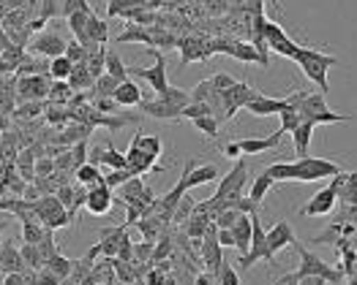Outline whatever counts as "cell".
Returning <instances> with one entry per match:
<instances>
[{
	"mask_svg": "<svg viewBox=\"0 0 357 285\" xmlns=\"http://www.w3.org/2000/svg\"><path fill=\"white\" fill-rule=\"evenodd\" d=\"M158 98H164L167 104H172V106H178V109H185L188 104H191V92L188 90H183V87H175V85H169Z\"/></svg>",
	"mask_w": 357,
	"mask_h": 285,
	"instance_id": "31",
	"label": "cell"
},
{
	"mask_svg": "<svg viewBox=\"0 0 357 285\" xmlns=\"http://www.w3.org/2000/svg\"><path fill=\"white\" fill-rule=\"evenodd\" d=\"M218 95H221V120H232L240 109H245L248 101H254L259 95V90H254L248 82H235L229 90H224Z\"/></svg>",
	"mask_w": 357,
	"mask_h": 285,
	"instance_id": "5",
	"label": "cell"
},
{
	"mask_svg": "<svg viewBox=\"0 0 357 285\" xmlns=\"http://www.w3.org/2000/svg\"><path fill=\"white\" fill-rule=\"evenodd\" d=\"M47 117V122H52V125H66V122H71V112L66 109V106H52L50 112H44Z\"/></svg>",
	"mask_w": 357,
	"mask_h": 285,
	"instance_id": "47",
	"label": "cell"
},
{
	"mask_svg": "<svg viewBox=\"0 0 357 285\" xmlns=\"http://www.w3.org/2000/svg\"><path fill=\"white\" fill-rule=\"evenodd\" d=\"M36 277H38V285H63V280H60L58 275H52L47 266H41V269L36 272Z\"/></svg>",
	"mask_w": 357,
	"mask_h": 285,
	"instance_id": "52",
	"label": "cell"
},
{
	"mask_svg": "<svg viewBox=\"0 0 357 285\" xmlns=\"http://www.w3.org/2000/svg\"><path fill=\"white\" fill-rule=\"evenodd\" d=\"M210 82H213V87H215L218 92H224V90H229V87L235 85L238 79L229 76V74H215V76H210Z\"/></svg>",
	"mask_w": 357,
	"mask_h": 285,
	"instance_id": "50",
	"label": "cell"
},
{
	"mask_svg": "<svg viewBox=\"0 0 357 285\" xmlns=\"http://www.w3.org/2000/svg\"><path fill=\"white\" fill-rule=\"evenodd\" d=\"M85 65H88V71L93 79L104 76V74H107V47H98L96 52H90L88 60H85Z\"/></svg>",
	"mask_w": 357,
	"mask_h": 285,
	"instance_id": "28",
	"label": "cell"
},
{
	"mask_svg": "<svg viewBox=\"0 0 357 285\" xmlns=\"http://www.w3.org/2000/svg\"><path fill=\"white\" fill-rule=\"evenodd\" d=\"M268 261V231L259 223V215H254V234H251V247L248 256H240V272H248L254 263Z\"/></svg>",
	"mask_w": 357,
	"mask_h": 285,
	"instance_id": "7",
	"label": "cell"
},
{
	"mask_svg": "<svg viewBox=\"0 0 357 285\" xmlns=\"http://www.w3.org/2000/svg\"><path fill=\"white\" fill-rule=\"evenodd\" d=\"M281 139H284V131L278 128V131L270 133V136H262V139L248 136V139H238V144L243 155H262V152H270V149H278V147H281Z\"/></svg>",
	"mask_w": 357,
	"mask_h": 285,
	"instance_id": "16",
	"label": "cell"
},
{
	"mask_svg": "<svg viewBox=\"0 0 357 285\" xmlns=\"http://www.w3.org/2000/svg\"><path fill=\"white\" fill-rule=\"evenodd\" d=\"M194 206H197V201L191 199L188 193H183L178 201V206H175V212H172V223L180 226V223H185L188 218H191V212H194Z\"/></svg>",
	"mask_w": 357,
	"mask_h": 285,
	"instance_id": "37",
	"label": "cell"
},
{
	"mask_svg": "<svg viewBox=\"0 0 357 285\" xmlns=\"http://www.w3.org/2000/svg\"><path fill=\"white\" fill-rule=\"evenodd\" d=\"M314 128H317V125H311V122H300L298 128L292 131V142H295V155H298V158H305V155H308L311 139H314Z\"/></svg>",
	"mask_w": 357,
	"mask_h": 285,
	"instance_id": "23",
	"label": "cell"
},
{
	"mask_svg": "<svg viewBox=\"0 0 357 285\" xmlns=\"http://www.w3.org/2000/svg\"><path fill=\"white\" fill-rule=\"evenodd\" d=\"M295 63L300 65V71L305 74L308 82L317 85V92L328 95L330 92V79H328V71L333 65H338V57L328 55V52H319V49H308V47H300L298 55L292 57Z\"/></svg>",
	"mask_w": 357,
	"mask_h": 285,
	"instance_id": "4",
	"label": "cell"
},
{
	"mask_svg": "<svg viewBox=\"0 0 357 285\" xmlns=\"http://www.w3.org/2000/svg\"><path fill=\"white\" fill-rule=\"evenodd\" d=\"M0 272L3 275H20V272H25V263H22V253H20L17 239H3L0 242Z\"/></svg>",
	"mask_w": 357,
	"mask_h": 285,
	"instance_id": "15",
	"label": "cell"
},
{
	"mask_svg": "<svg viewBox=\"0 0 357 285\" xmlns=\"http://www.w3.org/2000/svg\"><path fill=\"white\" fill-rule=\"evenodd\" d=\"M284 101H287V106L298 109L303 122H311V125H330V122H347L349 120V114H338L333 112V109H328V101H325L322 92L298 90V92H292Z\"/></svg>",
	"mask_w": 357,
	"mask_h": 285,
	"instance_id": "2",
	"label": "cell"
},
{
	"mask_svg": "<svg viewBox=\"0 0 357 285\" xmlns=\"http://www.w3.org/2000/svg\"><path fill=\"white\" fill-rule=\"evenodd\" d=\"M335 204H338V196L333 193V188H322V190H317L311 201H305L303 206H300V215L303 218H328L333 215V209H335Z\"/></svg>",
	"mask_w": 357,
	"mask_h": 285,
	"instance_id": "10",
	"label": "cell"
},
{
	"mask_svg": "<svg viewBox=\"0 0 357 285\" xmlns=\"http://www.w3.org/2000/svg\"><path fill=\"white\" fill-rule=\"evenodd\" d=\"M131 139L139 144V149L148 155L153 163L164 155V142H161V136H155V133H134Z\"/></svg>",
	"mask_w": 357,
	"mask_h": 285,
	"instance_id": "22",
	"label": "cell"
},
{
	"mask_svg": "<svg viewBox=\"0 0 357 285\" xmlns=\"http://www.w3.org/2000/svg\"><path fill=\"white\" fill-rule=\"evenodd\" d=\"M131 177H134V174H131L128 169L107 171V174H104V185H107L109 190H115V188H123V185H126V182H128Z\"/></svg>",
	"mask_w": 357,
	"mask_h": 285,
	"instance_id": "43",
	"label": "cell"
},
{
	"mask_svg": "<svg viewBox=\"0 0 357 285\" xmlns=\"http://www.w3.org/2000/svg\"><path fill=\"white\" fill-rule=\"evenodd\" d=\"M44 266H47V269H50L52 275H58L60 280L66 283V280H68V275L74 272V258H66V256H63V253L58 250V253H55V256L50 258V261H47Z\"/></svg>",
	"mask_w": 357,
	"mask_h": 285,
	"instance_id": "27",
	"label": "cell"
},
{
	"mask_svg": "<svg viewBox=\"0 0 357 285\" xmlns=\"http://www.w3.org/2000/svg\"><path fill=\"white\" fill-rule=\"evenodd\" d=\"M191 122H194V128H197L199 133H205V136H210V139L218 136V128H221V120H218V117L205 114V117H197V120H191Z\"/></svg>",
	"mask_w": 357,
	"mask_h": 285,
	"instance_id": "39",
	"label": "cell"
},
{
	"mask_svg": "<svg viewBox=\"0 0 357 285\" xmlns=\"http://www.w3.org/2000/svg\"><path fill=\"white\" fill-rule=\"evenodd\" d=\"M8 71H11V65H6V63L0 60V76H3V74H8Z\"/></svg>",
	"mask_w": 357,
	"mask_h": 285,
	"instance_id": "58",
	"label": "cell"
},
{
	"mask_svg": "<svg viewBox=\"0 0 357 285\" xmlns=\"http://www.w3.org/2000/svg\"><path fill=\"white\" fill-rule=\"evenodd\" d=\"M90 106L101 114H118L120 109L118 104H115V98H90Z\"/></svg>",
	"mask_w": 357,
	"mask_h": 285,
	"instance_id": "48",
	"label": "cell"
},
{
	"mask_svg": "<svg viewBox=\"0 0 357 285\" xmlns=\"http://www.w3.org/2000/svg\"><path fill=\"white\" fill-rule=\"evenodd\" d=\"M3 285H25V272H20V275H3Z\"/></svg>",
	"mask_w": 357,
	"mask_h": 285,
	"instance_id": "55",
	"label": "cell"
},
{
	"mask_svg": "<svg viewBox=\"0 0 357 285\" xmlns=\"http://www.w3.org/2000/svg\"><path fill=\"white\" fill-rule=\"evenodd\" d=\"M330 188L338 196V201L357 206V171H341V174H335L330 179Z\"/></svg>",
	"mask_w": 357,
	"mask_h": 285,
	"instance_id": "14",
	"label": "cell"
},
{
	"mask_svg": "<svg viewBox=\"0 0 357 285\" xmlns=\"http://www.w3.org/2000/svg\"><path fill=\"white\" fill-rule=\"evenodd\" d=\"M295 242V231L287 220H278L275 226L268 231V263H275V253L287 250Z\"/></svg>",
	"mask_w": 357,
	"mask_h": 285,
	"instance_id": "12",
	"label": "cell"
},
{
	"mask_svg": "<svg viewBox=\"0 0 357 285\" xmlns=\"http://www.w3.org/2000/svg\"><path fill=\"white\" fill-rule=\"evenodd\" d=\"M0 60L6 63V65H11V71H17L25 60H28V55H25V47H17V44H11L8 49H3L0 52Z\"/></svg>",
	"mask_w": 357,
	"mask_h": 285,
	"instance_id": "41",
	"label": "cell"
},
{
	"mask_svg": "<svg viewBox=\"0 0 357 285\" xmlns=\"http://www.w3.org/2000/svg\"><path fill=\"white\" fill-rule=\"evenodd\" d=\"M112 98H115V104L118 106H126V109H131V106H139L145 98H142V87L137 85L134 79H126V82H120L118 90L112 92Z\"/></svg>",
	"mask_w": 357,
	"mask_h": 285,
	"instance_id": "20",
	"label": "cell"
},
{
	"mask_svg": "<svg viewBox=\"0 0 357 285\" xmlns=\"http://www.w3.org/2000/svg\"><path fill=\"white\" fill-rule=\"evenodd\" d=\"M341 166L335 161L328 158H314V155H305L298 158L295 163H270L265 174H268L273 182H317V179H333L335 174H341Z\"/></svg>",
	"mask_w": 357,
	"mask_h": 285,
	"instance_id": "1",
	"label": "cell"
},
{
	"mask_svg": "<svg viewBox=\"0 0 357 285\" xmlns=\"http://www.w3.org/2000/svg\"><path fill=\"white\" fill-rule=\"evenodd\" d=\"M71 87H68V82H52L50 85V95H47V104L50 106H66L68 104V98H71Z\"/></svg>",
	"mask_w": 357,
	"mask_h": 285,
	"instance_id": "33",
	"label": "cell"
},
{
	"mask_svg": "<svg viewBox=\"0 0 357 285\" xmlns=\"http://www.w3.org/2000/svg\"><path fill=\"white\" fill-rule=\"evenodd\" d=\"M66 82H68V87H71L74 92H90V90H93V85H96V79L90 76V71H88V65H85V63L74 65Z\"/></svg>",
	"mask_w": 357,
	"mask_h": 285,
	"instance_id": "21",
	"label": "cell"
},
{
	"mask_svg": "<svg viewBox=\"0 0 357 285\" xmlns=\"http://www.w3.org/2000/svg\"><path fill=\"white\" fill-rule=\"evenodd\" d=\"M265 41H268V49L270 52H275V55H281V57H292L298 55V49H300V44H295L289 35H287V30L281 28L278 22H265Z\"/></svg>",
	"mask_w": 357,
	"mask_h": 285,
	"instance_id": "8",
	"label": "cell"
},
{
	"mask_svg": "<svg viewBox=\"0 0 357 285\" xmlns=\"http://www.w3.org/2000/svg\"><path fill=\"white\" fill-rule=\"evenodd\" d=\"M128 223L120 226H104L98 231V247H101V258H118L120 242L128 239Z\"/></svg>",
	"mask_w": 357,
	"mask_h": 285,
	"instance_id": "11",
	"label": "cell"
},
{
	"mask_svg": "<svg viewBox=\"0 0 357 285\" xmlns=\"http://www.w3.org/2000/svg\"><path fill=\"white\" fill-rule=\"evenodd\" d=\"M300 122H303V120H300V112L292 109V106H287V101H284V109H281V131H284V133H292Z\"/></svg>",
	"mask_w": 357,
	"mask_h": 285,
	"instance_id": "42",
	"label": "cell"
},
{
	"mask_svg": "<svg viewBox=\"0 0 357 285\" xmlns=\"http://www.w3.org/2000/svg\"><path fill=\"white\" fill-rule=\"evenodd\" d=\"M66 44H68V41H63L60 33H55V30H44V33H38V35L30 41V52H33L36 57L55 60V57L66 55Z\"/></svg>",
	"mask_w": 357,
	"mask_h": 285,
	"instance_id": "9",
	"label": "cell"
},
{
	"mask_svg": "<svg viewBox=\"0 0 357 285\" xmlns=\"http://www.w3.org/2000/svg\"><path fill=\"white\" fill-rule=\"evenodd\" d=\"M349 285H357V277H349Z\"/></svg>",
	"mask_w": 357,
	"mask_h": 285,
	"instance_id": "59",
	"label": "cell"
},
{
	"mask_svg": "<svg viewBox=\"0 0 357 285\" xmlns=\"http://www.w3.org/2000/svg\"><path fill=\"white\" fill-rule=\"evenodd\" d=\"M17 92H20L22 104H28V101H47L50 82H47V76H20Z\"/></svg>",
	"mask_w": 357,
	"mask_h": 285,
	"instance_id": "13",
	"label": "cell"
},
{
	"mask_svg": "<svg viewBox=\"0 0 357 285\" xmlns=\"http://www.w3.org/2000/svg\"><path fill=\"white\" fill-rule=\"evenodd\" d=\"M41 109H44V101H28V104H20V109H17V117H22V120H30V117L41 114Z\"/></svg>",
	"mask_w": 357,
	"mask_h": 285,
	"instance_id": "49",
	"label": "cell"
},
{
	"mask_svg": "<svg viewBox=\"0 0 357 285\" xmlns=\"http://www.w3.org/2000/svg\"><path fill=\"white\" fill-rule=\"evenodd\" d=\"M118 44H145V47H153V38H150V28L145 25H128V28L120 33L118 38H115Z\"/></svg>",
	"mask_w": 357,
	"mask_h": 285,
	"instance_id": "24",
	"label": "cell"
},
{
	"mask_svg": "<svg viewBox=\"0 0 357 285\" xmlns=\"http://www.w3.org/2000/svg\"><path fill=\"white\" fill-rule=\"evenodd\" d=\"M120 190V201L126 204V201H134V199H139V193L145 190V179L142 177H131L123 188H118Z\"/></svg>",
	"mask_w": 357,
	"mask_h": 285,
	"instance_id": "40",
	"label": "cell"
},
{
	"mask_svg": "<svg viewBox=\"0 0 357 285\" xmlns=\"http://www.w3.org/2000/svg\"><path fill=\"white\" fill-rule=\"evenodd\" d=\"M85 209H88L90 215H96V218L112 212V190H109L107 185H96V188H90L88 199H85Z\"/></svg>",
	"mask_w": 357,
	"mask_h": 285,
	"instance_id": "17",
	"label": "cell"
},
{
	"mask_svg": "<svg viewBox=\"0 0 357 285\" xmlns=\"http://www.w3.org/2000/svg\"><path fill=\"white\" fill-rule=\"evenodd\" d=\"M295 285H328L325 277H317V275H308V277H300Z\"/></svg>",
	"mask_w": 357,
	"mask_h": 285,
	"instance_id": "56",
	"label": "cell"
},
{
	"mask_svg": "<svg viewBox=\"0 0 357 285\" xmlns=\"http://www.w3.org/2000/svg\"><path fill=\"white\" fill-rule=\"evenodd\" d=\"M3 3H6V6L11 8V11H14V8H22V6H25V0H3Z\"/></svg>",
	"mask_w": 357,
	"mask_h": 285,
	"instance_id": "57",
	"label": "cell"
},
{
	"mask_svg": "<svg viewBox=\"0 0 357 285\" xmlns=\"http://www.w3.org/2000/svg\"><path fill=\"white\" fill-rule=\"evenodd\" d=\"M150 38H153V47H161V49H178V35L169 33L167 28H161V25L150 28Z\"/></svg>",
	"mask_w": 357,
	"mask_h": 285,
	"instance_id": "30",
	"label": "cell"
},
{
	"mask_svg": "<svg viewBox=\"0 0 357 285\" xmlns=\"http://www.w3.org/2000/svg\"><path fill=\"white\" fill-rule=\"evenodd\" d=\"M44 234H47V228L38 220H22V245H38L44 239Z\"/></svg>",
	"mask_w": 357,
	"mask_h": 285,
	"instance_id": "34",
	"label": "cell"
},
{
	"mask_svg": "<svg viewBox=\"0 0 357 285\" xmlns=\"http://www.w3.org/2000/svg\"><path fill=\"white\" fill-rule=\"evenodd\" d=\"M284 109V98H273V95H265L259 92L254 101L245 104V112L254 114V117H270V114H281Z\"/></svg>",
	"mask_w": 357,
	"mask_h": 285,
	"instance_id": "18",
	"label": "cell"
},
{
	"mask_svg": "<svg viewBox=\"0 0 357 285\" xmlns=\"http://www.w3.org/2000/svg\"><path fill=\"white\" fill-rule=\"evenodd\" d=\"M148 55H153V65L150 68H128V79L131 76H139V79H145L150 87H153V92L155 95H161L167 87H169V76H167V60H164V55L158 52V49H153V47H148Z\"/></svg>",
	"mask_w": 357,
	"mask_h": 285,
	"instance_id": "6",
	"label": "cell"
},
{
	"mask_svg": "<svg viewBox=\"0 0 357 285\" xmlns=\"http://www.w3.org/2000/svg\"><path fill=\"white\" fill-rule=\"evenodd\" d=\"M71 68H74V63H71L66 55L50 60V76H52L55 82H66V79H68V74H71Z\"/></svg>",
	"mask_w": 357,
	"mask_h": 285,
	"instance_id": "36",
	"label": "cell"
},
{
	"mask_svg": "<svg viewBox=\"0 0 357 285\" xmlns=\"http://www.w3.org/2000/svg\"><path fill=\"white\" fill-rule=\"evenodd\" d=\"M215 277H218V285H243L240 283V272L232 266V263H227V261H224V266L218 269Z\"/></svg>",
	"mask_w": 357,
	"mask_h": 285,
	"instance_id": "44",
	"label": "cell"
},
{
	"mask_svg": "<svg viewBox=\"0 0 357 285\" xmlns=\"http://www.w3.org/2000/svg\"><path fill=\"white\" fill-rule=\"evenodd\" d=\"M292 247L298 250L300 256V266L292 272V275H284V277H278L273 285H295L300 280V277H308V275H317V277H325L328 280V285H338L341 280H344V275H341V269H333L330 263H325L322 258L317 256V253H311L303 242H292Z\"/></svg>",
	"mask_w": 357,
	"mask_h": 285,
	"instance_id": "3",
	"label": "cell"
},
{
	"mask_svg": "<svg viewBox=\"0 0 357 285\" xmlns=\"http://www.w3.org/2000/svg\"><path fill=\"white\" fill-rule=\"evenodd\" d=\"M88 38L96 44V47H104V44L109 41V25H107V19L90 14L88 17Z\"/></svg>",
	"mask_w": 357,
	"mask_h": 285,
	"instance_id": "26",
	"label": "cell"
},
{
	"mask_svg": "<svg viewBox=\"0 0 357 285\" xmlns=\"http://www.w3.org/2000/svg\"><path fill=\"white\" fill-rule=\"evenodd\" d=\"M20 253H22L25 269H30V272H38V269L44 266V258H41V253H38L36 245H20Z\"/></svg>",
	"mask_w": 357,
	"mask_h": 285,
	"instance_id": "38",
	"label": "cell"
},
{
	"mask_svg": "<svg viewBox=\"0 0 357 285\" xmlns=\"http://www.w3.org/2000/svg\"><path fill=\"white\" fill-rule=\"evenodd\" d=\"M74 177H77V185H82V188H96V185H104V174L98 166H93V163H82L79 169L74 171Z\"/></svg>",
	"mask_w": 357,
	"mask_h": 285,
	"instance_id": "25",
	"label": "cell"
},
{
	"mask_svg": "<svg viewBox=\"0 0 357 285\" xmlns=\"http://www.w3.org/2000/svg\"><path fill=\"white\" fill-rule=\"evenodd\" d=\"M139 109L148 114V117H153V120H180V112H183V109L172 106V104H167V101L158 98V95L150 98V101H142Z\"/></svg>",
	"mask_w": 357,
	"mask_h": 285,
	"instance_id": "19",
	"label": "cell"
},
{
	"mask_svg": "<svg viewBox=\"0 0 357 285\" xmlns=\"http://www.w3.org/2000/svg\"><path fill=\"white\" fill-rule=\"evenodd\" d=\"M55 174V161L52 158H38L36 161V177H52Z\"/></svg>",
	"mask_w": 357,
	"mask_h": 285,
	"instance_id": "51",
	"label": "cell"
},
{
	"mask_svg": "<svg viewBox=\"0 0 357 285\" xmlns=\"http://www.w3.org/2000/svg\"><path fill=\"white\" fill-rule=\"evenodd\" d=\"M273 185H275V182H273V179H270L268 174L262 171L259 177H254V182H251V190H248V199L257 201V204H262V199L268 196L270 188H273Z\"/></svg>",
	"mask_w": 357,
	"mask_h": 285,
	"instance_id": "32",
	"label": "cell"
},
{
	"mask_svg": "<svg viewBox=\"0 0 357 285\" xmlns=\"http://www.w3.org/2000/svg\"><path fill=\"white\" fill-rule=\"evenodd\" d=\"M221 155H227V158H232V161H238L240 155H243V152H240L238 139H235V142H227V144H224V147H221Z\"/></svg>",
	"mask_w": 357,
	"mask_h": 285,
	"instance_id": "53",
	"label": "cell"
},
{
	"mask_svg": "<svg viewBox=\"0 0 357 285\" xmlns=\"http://www.w3.org/2000/svg\"><path fill=\"white\" fill-rule=\"evenodd\" d=\"M238 220H240V212H235V209H221V212L213 215V223L218 228H232Z\"/></svg>",
	"mask_w": 357,
	"mask_h": 285,
	"instance_id": "46",
	"label": "cell"
},
{
	"mask_svg": "<svg viewBox=\"0 0 357 285\" xmlns=\"http://www.w3.org/2000/svg\"><path fill=\"white\" fill-rule=\"evenodd\" d=\"M118 79L115 76H109V74H104V76H98L96 79V85H93V92H88V98H112V92L118 90Z\"/></svg>",
	"mask_w": 357,
	"mask_h": 285,
	"instance_id": "29",
	"label": "cell"
},
{
	"mask_svg": "<svg viewBox=\"0 0 357 285\" xmlns=\"http://www.w3.org/2000/svg\"><path fill=\"white\" fill-rule=\"evenodd\" d=\"M107 74L115 76L118 82H126V79H128V65L120 60L118 52H109V49H107Z\"/></svg>",
	"mask_w": 357,
	"mask_h": 285,
	"instance_id": "35",
	"label": "cell"
},
{
	"mask_svg": "<svg viewBox=\"0 0 357 285\" xmlns=\"http://www.w3.org/2000/svg\"><path fill=\"white\" fill-rule=\"evenodd\" d=\"M218 245L221 247H235V236L229 228H218Z\"/></svg>",
	"mask_w": 357,
	"mask_h": 285,
	"instance_id": "54",
	"label": "cell"
},
{
	"mask_svg": "<svg viewBox=\"0 0 357 285\" xmlns=\"http://www.w3.org/2000/svg\"><path fill=\"white\" fill-rule=\"evenodd\" d=\"M66 57H68L74 65H79V63L88 60V49H85L79 41H68V44H66Z\"/></svg>",
	"mask_w": 357,
	"mask_h": 285,
	"instance_id": "45",
	"label": "cell"
}]
</instances>
